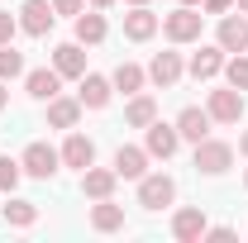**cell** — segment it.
Instances as JSON below:
<instances>
[{
  "mask_svg": "<svg viewBox=\"0 0 248 243\" xmlns=\"http://www.w3.org/2000/svg\"><path fill=\"white\" fill-rule=\"evenodd\" d=\"M201 24H205V15H196V5H182V10H172L162 19V33L172 43H196L201 38Z\"/></svg>",
  "mask_w": 248,
  "mask_h": 243,
  "instance_id": "cell-1",
  "label": "cell"
},
{
  "mask_svg": "<svg viewBox=\"0 0 248 243\" xmlns=\"http://www.w3.org/2000/svg\"><path fill=\"white\" fill-rule=\"evenodd\" d=\"M229 162H234V148H229V143H219V138H201V143H196V172L224 177Z\"/></svg>",
  "mask_w": 248,
  "mask_h": 243,
  "instance_id": "cell-2",
  "label": "cell"
},
{
  "mask_svg": "<svg viewBox=\"0 0 248 243\" xmlns=\"http://www.w3.org/2000/svg\"><path fill=\"white\" fill-rule=\"evenodd\" d=\"M172 200H177V182H172V177H162V172H157V177H148V172L139 177V205H143V210H162V205H172Z\"/></svg>",
  "mask_w": 248,
  "mask_h": 243,
  "instance_id": "cell-3",
  "label": "cell"
},
{
  "mask_svg": "<svg viewBox=\"0 0 248 243\" xmlns=\"http://www.w3.org/2000/svg\"><path fill=\"white\" fill-rule=\"evenodd\" d=\"M19 167H24L29 177H38V182H48V177H58L62 152L48 148V143H29V148H24V157H19Z\"/></svg>",
  "mask_w": 248,
  "mask_h": 243,
  "instance_id": "cell-4",
  "label": "cell"
},
{
  "mask_svg": "<svg viewBox=\"0 0 248 243\" xmlns=\"http://www.w3.org/2000/svg\"><path fill=\"white\" fill-rule=\"evenodd\" d=\"M53 19H58L53 0H24L19 5V29L29 33V38H43V33L53 29Z\"/></svg>",
  "mask_w": 248,
  "mask_h": 243,
  "instance_id": "cell-5",
  "label": "cell"
},
{
  "mask_svg": "<svg viewBox=\"0 0 248 243\" xmlns=\"http://www.w3.org/2000/svg\"><path fill=\"white\" fill-rule=\"evenodd\" d=\"M110 95H115V81H110V76H95V72L81 76V91H77L81 110H105V105H110Z\"/></svg>",
  "mask_w": 248,
  "mask_h": 243,
  "instance_id": "cell-6",
  "label": "cell"
},
{
  "mask_svg": "<svg viewBox=\"0 0 248 243\" xmlns=\"http://www.w3.org/2000/svg\"><path fill=\"white\" fill-rule=\"evenodd\" d=\"M205 110H210L215 124H239V115H244V91H234V86L229 91H210V105Z\"/></svg>",
  "mask_w": 248,
  "mask_h": 243,
  "instance_id": "cell-7",
  "label": "cell"
},
{
  "mask_svg": "<svg viewBox=\"0 0 248 243\" xmlns=\"http://www.w3.org/2000/svg\"><path fill=\"white\" fill-rule=\"evenodd\" d=\"M215 38H219L224 53H244V48H248V19H244V15H219Z\"/></svg>",
  "mask_w": 248,
  "mask_h": 243,
  "instance_id": "cell-8",
  "label": "cell"
},
{
  "mask_svg": "<svg viewBox=\"0 0 248 243\" xmlns=\"http://www.w3.org/2000/svg\"><path fill=\"white\" fill-rule=\"evenodd\" d=\"M210 110H196V105H186L182 115H177V134H182L186 143H201V138H210Z\"/></svg>",
  "mask_w": 248,
  "mask_h": 243,
  "instance_id": "cell-9",
  "label": "cell"
},
{
  "mask_svg": "<svg viewBox=\"0 0 248 243\" xmlns=\"http://www.w3.org/2000/svg\"><path fill=\"white\" fill-rule=\"evenodd\" d=\"M115 182H120L115 167H86V172H81V191H86L91 200H110V196H115Z\"/></svg>",
  "mask_w": 248,
  "mask_h": 243,
  "instance_id": "cell-10",
  "label": "cell"
},
{
  "mask_svg": "<svg viewBox=\"0 0 248 243\" xmlns=\"http://www.w3.org/2000/svg\"><path fill=\"white\" fill-rule=\"evenodd\" d=\"M143 148H148V157H172V152L182 148V134H177V124H148V143H143Z\"/></svg>",
  "mask_w": 248,
  "mask_h": 243,
  "instance_id": "cell-11",
  "label": "cell"
},
{
  "mask_svg": "<svg viewBox=\"0 0 248 243\" xmlns=\"http://www.w3.org/2000/svg\"><path fill=\"white\" fill-rule=\"evenodd\" d=\"M157 33V15L148 10V5H134L129 15H124V38H134V43H148Z\"/></svg>",
  "mask_w": 248,
  "mask_h": 243,
  "instance_id": "cell-12",
  "label": "cell"
},
{
  "mask_svg": "<svg viewBox=\"0 0 248 243\" xmlns=\"http://www.w3.org/2000/svg\"><path fill=\"white\" fill-rule=\"evenodd\" d=\"M95 162V143L86 134H67V143H62V167H77V172H86Z\"/></svg>",
  "mask_w": 248,
  "mask_h": 243,
  "instance_id": "cell-13",
  "label": "cell"
},
{
  "mask_svg": "<svg viewBox=\"0 0 248 243\" xmlns=\"http://www.w3.org/2000/svg\"><path fill=\"white\" fill-rule=\"evenodd\" d=\"M148 81L162 86V91L177 86V81H182V53H157V58L148 62Z\"/></svg>",
  "mask_w": 248,
  "mask_h": 243,
  "instance_id": "cell-14",
  "label": "cell"
},
{
  "mask_svg": "<svg viewBox=\"0 0 248 243\" xmlns=\"http://www.w3.org/2000/svg\"><path fill=\"white\" fill-rule=\"evenodd\" d=\"M62 86V76H58V67H33L29 76H24V91L33 95V100H53Z\"/></svg>",
  "mask_w": 248,
  "mask_h": 243,
  "instance_id": "cell-15",
  "label": "cell"
},
{
  "mask_svg": "<svg viewBox=\"0 0 248 243\" xmlns=\"http://www.w3.org/2000/svg\"><path fill=\"white\" fill-rule=\"evenodd\" d=\"M205 229H210V224H205V210H177V219H172V234L182 243H201Z\"/></svg>",
  "mask_w": 248,
  "mask_h": 243,
  "instance_id": "cell-16",
  "label": "cell"
},
{
  "mask_svg": "<svg viewBox=\"0 0 248 243\" xmlns=\"http://www.w3.org/2000/svg\"><path fill=\"white\" fill-rule=\"evenodd\" d=\"M53 67H58V76H86V53H81V43L53 48Z\"/></svg>",
  "mask_w": 248,
  "mask_h": 243,
  "instance_id": "cell-17",
  "label": "cell"
},
{
  "mask_svg": "<svg viewBox=\"0 0 248 243\" xmlns=\"http://www.w3.org/2000/svg\"><path fill=\"white\" fill-rule=\"evenodd\" d=\"M115 172H120L124 182H139L148 172V148H120L115 152Z\"/></svg>",
  "mask_w": 248,
  "mask_h": 243,
  "instance_id": "cell-18",
  "label": "cell"
},
{
  "mask_svg": "<svg viewBox=\"0 0 248 243\" xmlns=\"http://www.w3.org/2000/svg\"><path fill=\"white\" fill-rule=\"evenodd\" d=\"M219 72H224V48H201V53H196V58H191V76H196V81H210V76H219Z\"/></svg>",
  "mask_w": 248,
  "mask_h": 243,
  "instance_id": "cell-19",
  "label": "cell"
},
{
  "mask_svg": "<svg viewBox=\"0 0 248 243\" xmlns=\"http://www.w3.org/2000/svg\"><path fill=\"white\" fill-rule=\"evenodd\" d=\"M77 120H81V100H62V95L48 100V124L53 129H77Z\"/></svg>",
  "mask_w": 248,
  "mask_h": 243,
  "instance_id": "cell-20",
  "label": "cell"
},
{
  "mask_svg": "<svg viewBox=\"0 0 248 243\" xmlns=\"http://www.w3.org/2000/svg\"><path fill=\"white\" fill-rule=\"evenodd\" d=\"M105 33H110V29H105V15H100V10H91V15L81 10V15H77V43L91 48V43H100Z\"/></svg>",
  "mask_w": 248,
  "mask_h": 243,
  "instance_id": "cell-21",
  "label": "cell"
},
{
  "mask_svg": "<svg viewBox=\"0 0 248 243\" xmlns=\"http://www.w3.org/2000/svg\"><path fill=\"white\" fill-rule=\"evenodd\" d=\"M110 81H115V91H124V95H139V91H143V81H148V72H143V67H134V62H120Z\"/></svg>",
  "mask_w": 248,
  "mask_h": 243,
  "instance_id": "cell-22",
  "label": "cell"
},
{
  "mask_svg": "<svg viewBox=\"0 0 248 243\" xmlns=\"http://www.w3.org/2000/svg\"><path fill=\"white\" fill-rule=\"evenodd\" d=\"M91 224L100 229V234H115V229H124V205H115V200H100L91 210Z\"/></svg>",
  "mask_w": 248,
  "mask_h": 243,
  "instance_id": "cell-23",
  "label": "cell"
},
{
  "mask_svg": "<svg viewBox=\"0 0 248 243\" xmlns=\"http://www.w3.org/2000/svg\"><path fill=\"white\" fill-rule=\"evenodd\" d=\"M124 120L134 124V129H148V124L157 120V100H153V95H134L129 110H124Z\"/></svg>",
  "mask_w": 248,
  "mask_h": 243,
  "instance_id": "cell-24",
  "label": "cell"
},
{
  "mask_svg": "<svg viewBox=\"0 0 248 243\" xmlns=\"http://www.w3.org/2000/svg\"><path fill=\"white\" fill-rule=\"evenodd\" d=\"M5 219H10L15 229H29L33 219H38V205H33V200H10V205H5Z\"/></svg>",
  "mask_w": 248,
  "mask_h": 243,
  "instance_id": "cell-25",
  "label": "cell"
},
{
  "mask_svg": "<svg viewBox=\"0 0 248 243\" xmlns=\"http://www.w3.org/2000/svg\"><path fill=\"white\" fill-rule=\"evenodd\" d=\"M24 76V53H15L10 43H0V81H15Z\"/></svg>",
  "mask_w": 248,
  "mask_h": 243,
  "instance_id": "cell-26",
  "label": "cell"
},
{
  "mask_svg": "<svg viewBox=\"0 0 248 243\" xmlns=\"http://www.w3.org/2000/svg\"><path fill=\"white\" fill-rule=\"evenodd\" d=\"M224 76H229V86H234V91H248V58H244V53L224 58Z\"/></svg>",
  "mask_w": 248,
  "mask_h": 243,
  "instance_id": "cell-27",
  "label": "cell"
},
{
  "mask_svg": "<svg viewBox=\"0 0 248 243\" xmlns=\"http://www.w3.org/2000/svg\"><path fill=\"white\" fill-rule=\"evenodd\" d=\"M19 172H24V167H19L15 157H0V191H15V186H19Z\"/></svg>",
  "mask_w": 248,
  "mask_h": 243,
  "instance_id": "cell-28",
  "label": "cell"
},
{
  "mask_svg": "<svg viewBox=\"0 0 248 243\" xmlns=\"http://www.w3.org/2000/svg\"><path fill=\"white\" fill-rule=\"evenodd\" d=\"M15 29H19V19H15L10 10H0V43H10V38H15Z\"/></svg>",
  "mask_w": 248,
  "mask_h": 243,
  "instance_id": "cell-29",
  "label": "cell"
},
{
  "mask_svg": "<svg viewBox=\"0 0 248 243\" xmlns=\"http://www.w3.org/2000/svg\"><path fill=\"white\" fill-rule=\"evenodd\" d=\"M205 239L210 243H234V229L229 224H215V229H205Z\"/></svg>",
  "mask_w": 248,
  "mask_h": 243,
  "instance_id": "cell-30",
  "label": "cell"
},
{
  "mask_svg": "<svg viewBox=\"0 0 248 243\" xmlns=\"http://www.w3.org/2000/svg\"><path fill=\"white\" fill-rule=\"evenodd\" d=\"M201 10H205V15H229L234 0H201Z\"/></svg>",
  "mask_w": 248,
  "mask_h": 243,
  "instance_id": "cell-31",
  "label": "cell"
},
{
  "mask_svg": "<svg viewBox=\"0 0 248 243\" xmlns=\"http://www.w3.org/2000/svg\"><path fill=\"white\" fill-rule=\"evenodd\" d=\"M81 5H86V0H53L58 15H81Z\"/></svg>",
  "mask_w": 248,
  "mask_h": 243,
  "instance_id": "cell-32",
  "label": "cell"
},
{
  "mask_svg": "<svg viewBox=\"0 0 248 243\" xmlns=\"http://www.w3.org/2000/svg\"><path fill=\"white\" fill-rule=\"evenodd\" d=\"M110 5H115V0H91V10H110Z\"/></svg>",
  "mask_w": 248,
  "mask_h": 243,
  "instance_id": "cell-33",
  "label": "cell"
},
{
  "mask_svg": "<svg viewBox=\"0 0 248 243\" xmlns=\"http://www.w3.org/2000/svg\"><path fill=\"white\" fill-rule=\"evenodd\" d=\"M5 105H10V91H5V86H0V110H5Z\"/></svg>",
  "mask_w": 248,
  "mask_h": 243,
  "instance_id": "cell-34",
  "label": "cell"
},
{
  "mask_svg": "<svg viewBox=\"0 0 248 243\" xmlns=\"http://www.w3.org/2000/svg\"><path fill=\"white\" fill-rule=\"evenodd\" d=\"M234 5H239V10H244V15H248V0H234Z\"/></svg>",
  "mask_w": 248,
  "mask_h": 243,
  "instance_id": "cell-35",
  "label": "cell"
},
{
  "mask_svg": "<svg viewBox=\"0 0 248 243\" xmlns=\"http://www.w3.org/2000/svg\"><path fill=\"white\" fill-rule=\"evenodd\" d=\"M239 148H244V152H248V134H244V138H239Z\"/></svg>",
  "mask_w": 248,
  "mask_h": 243,
  "instance_id": "cell-36",
  "label": "cell"
},
{
  "mask_svg": "<svg viewBox=\"0 0 248 243\" xmlns=\"http://www.w3.org/2000/svg\"><path fill=\"white\" fill-rule=\"evenodd\" d=\"M129 5H148V0H129Z\"/></svg>",
  "mask_w": 248,
  "mask_h": 243,
  "instance_id": "cell-37",
  "label": "cell"
},
{
  "mask_svg": "<svg viewBox=\"0 0 248 243\" xmlns=\"http://www.w3.org/2000/svg\"><path fill=\"white\" fill-rule=\"evenodd\" d=\"M182 5H201V0H182Z\"/></svg>",
  "mask_w": 248,
  "mask_h": 243,
  "instance_id": "cell-38",
  "label": "cell"
},
{
  "mask_svg": "<svg viewBox=\"0 0 248 243\" xmlns=\"http://www.w3.org/2000/svg\"><path fill=\"white\" fill-rule=\"evenodd\" d=\"M244 186H248V172H244Z\"/></svg>",
  "mask_w": 248,
  "mask_h": 243,
  "instance_id": "cell-39",
  "label": "cell"
}]
</instances>
